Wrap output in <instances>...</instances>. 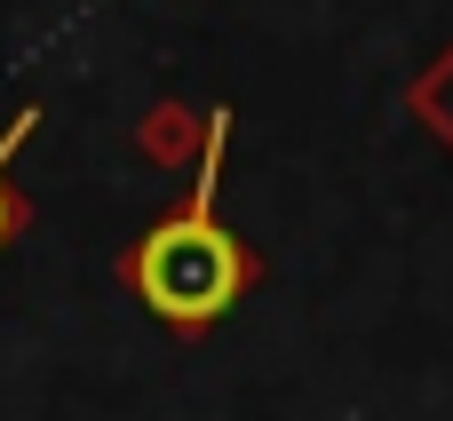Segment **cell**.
<instances>
[{"instance_id": "obj_3", "label": "cell", "mask_w": 453, "mask_h": 421, "mask_svg": "<svg viewBox=\"0 0 453 421\" xmlns=\"http://www.w3.org/2000/svg\"><path fill=\"white\" fill-rule=\"evenodd\" d=\"M406 103H414V119H422V127H438V143L453 151V48L422 72V80H414V96H406Z\"/></svg>"}, {"instance_id": "obj_2", "label": "cell", "mask_w": 453, "mask_h": 421, "mask_svg": "<svg viewBox=\"0 0 453 421\" xmlns=\"http://www.w3.org/2000/svg\"><path fill=\"white\" fill-rule=\"evenodd\" d=\"M199 135H207V119H191L183 103L143 111V127H135V143H143L151 167H191V159H199Z\"/></svg>"}, {"instance_id": "obj_1", "label": "cell", "mask_w": 453, "mask_h": 421, "mask_svg": "<svg viewBox=\"0 0 453 421\" xmlns=\"http://www.w3.org/2000/svg\"><path fill=\"white\" fill-rule=\"evenodd\" d=\"M223 143H231V111L215 103V111H207V135H199V159H191V199H183L175 215H159V223L119 255L127 295H135L167 334H207V326H223V318L255 295V279H263L255 247L215 215Z\"/></svg>"}, {"instance_id": "obj_4", "label": "cell", "mask_w": 453, "mask_h": 421, "mask_svg": "<svg viewBox=\"0 0 453 421\" xmlns=\"http://www.w3.org/2000/svg\"><path fill=\"white\" fill-rule=\"evenodd\" d=\"M32 127H40V103H24V111H16V119L0 127V247H8V239L24 231V207L8 199V159H16V151L32 143Z\"/></svg>"}]
</instances>
